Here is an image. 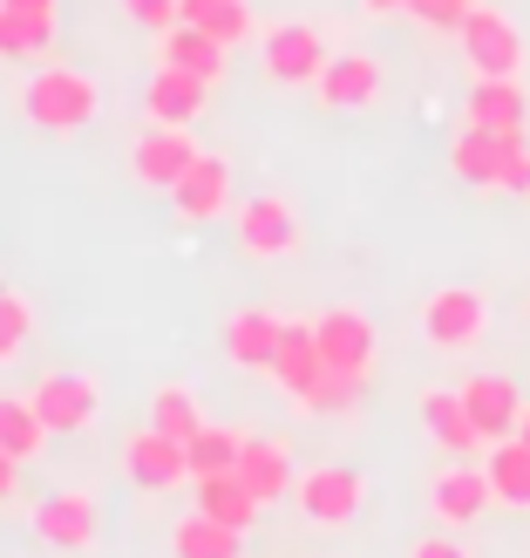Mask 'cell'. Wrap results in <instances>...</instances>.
Segmentation results:
<instances>
[{
    "label": "cell",
    "mask_w": 530,
    "mask_h": 558,
    "mask_svg": "<svg viewBox=\"0 0 530 558\" xmlns=\"http://www.w3.org/2000/svg\"><path fill=\"white\" fill-rule=\"evenodd\" d=\"M171 558H245V532H232V524H218L205 511L177 518L171 532Z\"/></svg>",
    "instance_id": "obj_26"
},
{
    "label": "cell",
    "mask_w": 530,
    "mask_h": 558,
    "mask_svg": "<svg viewBox=\"0 0 530 558\" xmlns=\"http://www.w3.org/2000/svg\"><path fill=\"white\" fill-rule=\"evenodd\" d=\"M496 191H504V198H530V136H510V150H504V178H496Z\"/></svg>",
    "instance_id": "obj_35"
},
{
    "label": "cell",
    "mask_w": 530,
    "mask_h": 558,
    "mask_svg": "<svg viewBox=\"0 0 530 558\" xmlns=\"http://www.w3.org/2000/svg\"><path fill=\"white\" fill-rule=\"evenodd\" d=\"M21 117L48 130V136H75V130H89L102 117V82L89 69H69V62H48L27 75V89H21Z\"/></svg>",
    "instance_id": "obj_1"
},
{
    "label": "cell",
    "mask_w": 530,
    "mask_h": 558,
    "mask_svg": "<svg viewBox=\"0 0 530 558\" xmlns=\"http://www.w3.org/2000/svg\"><path fill=\"white\" fill-rule=\"evenodd\" d=\"M190 490H198V511L205 518H218V524H232V532H252L259 524V497L245 490V477L238 470H218V477H190Z\"/></svg>",
    "instance_id": "obj_24"
},
{
    "label": "cell",
    "mask_w": 530,
    "mask_h": 558,
    "mask_svg": "<svg viewBox=\"0 0 530 558\" xmlns=\"http://www.w3.org/2000/svg\"><path fill=\"white\" fill-rule=\"evenodd\" d=\"M408 14L435 27V35H463V21L477 14V0H408Z\"/></svg>",
    "instance_id": "obj_34"
},
{
    "label": "cell",
    "mask_w": 530,
    "mask_h": 558,
    "mask_svg": "<svg viewBox=\"0 0 530 558\" xmlns=\"http://www.w3.org/2000/svg\"><path fill=\"white\" fill-rule=\"evenodd\" d=\"M326 62H333V48H326V35L313 21H272V27H259V69L272 82H286V89H313Z\"/></svg>",
    "instance_id": "obj_2"
},
{
    "label": "cell",
    "mask_w": 530,
    "mask_h": 558,
    "mask_svg": "<svg viewBox=\"0 0 530 558\" xmlns=\"http://www.w3.org/2000/svg\"><path fill=\"white\" fill-rule=\"evenodd\" d=\"M360 396H368V375H333V368H326V375L299 396V409H306V415H354Z\"/></svg>",
    "instance_id": "obj_31"
},
{
    "label": "cell",
    "mask_w": 530,
    "mask_h": 558,
    "mask_svg": "<svg viewBox=\"0 0 530 558\" xmlns=\"http://www.w3.org/2000/svg\"><path fill=\"white\" fill-rule=\"evenodd\" d=\"M232 232H238L245 259H293L306 245V226H299L293 198H272V191H259V198H245L232 211Z\"/></svg>",
    "instance_id": "obj_5"
},
{
    "label": "cell",
    "mask_w": 530,
    "mask_h": 558,
    "mask_svg": "<svg viewBox=\"0 0 530 558\" xmlns=\"http://www.w3.org/2000/svg\"><path fill=\"white\" fill-rule=\"evenodd\" d=\"M490 505H496V497H490V477H483L477 463H463V457H449V463L429 477V511H435L442 532H469V524H477Z\"/></svg>",
    "instance_id": "obj_11"
},
{
    "label": "cell",
    "mask_w": 530,
    "mask_h": 558,
    "mask_svg": "<svg viewBox=\"0 0 530 558\" xmlns=\"http://www.w3.org/2000/svg\"><path fill=\"white\" fill-rule=\"evenodd\" d=\"M272 388L279 396H306L320 375H326V361H320V341H313V320H286V341H279V354H272Z\"/></svg>",
    "instance_id": "obj_22"
},
{
    "label": "cell",
    "mask_w": 530,
    "mask_h": 558,
    "mask_svg": "<svg viewBox=\"0 0 530 558\" xmlns=\"http://www.w3.org/2000/svg\"><path fill=\"white\" fill-rule=\"evenodd\" d=\"M27 402L41 409V423H48L54 436H82V429L102 423V381L82 375V368H54V375H41Z\"/></svg>",
    "instance_id": "obj_8"
},
{
    "label": "cell",
    "mask_w": 530,
    "mask_h": 558,
    "mask_svg": "<svg viewBox=\"0 0 530 558\" xmlns=\"http://www.w3.org/2000/svg\"><path fill=\"white\" fill-rule=\"evenodd\" d=\"M293 505L326 524V532H341V524L360 518V505H368V477L347 463H313V470H299V484H293Z\"/></svg>",
    "instance_id": "obj_6"
},
{
    "label": "cell",
    "mask_w": 530,
    "mask_h": 558,
    "mask_svg": "<svg viewBox=\"0 0 530 558\" xmlns=\"http://www.w3.org/2000/svg\"><path fill=\"white\" fill-rule=\"evenodd\" d=\"M205 14H211V0H177V21H190V27H205Z\"/></svg>",
    "instance_id": "obj_40"
},
{
    "label": "cell",
    "mask_w": 530,
    "mask_h": 558,
    "mask_svg": "<svg viewBox=\"0 0 530 558\" xmlns=\"http://www.w3.org/2000/svg\"><path fill=\"white\" fill-rule=\"evenodd\" d=\"M27 524H35V538L48 551H96V538H102V505H96V490L62 484V490H48L41 505L27 511Z\"/></svg>",
    "instance_id": "obj_4"
},
{
    "label": "cell",
    "mask_w": 530,
    "mask_h": 558,
    "mask_svg": "<svg viewBox=\"0 0 530 558\" xmlns=\"http://www.w3.org/2000/svg\"><path fill=\"white\" fill-rule=\"evenodd\" d=\"M238 477H245V490H252L259 505H279V497H293V484H299L293 442H286V436H245Z\"/></svg>",
    "instance_id": "obj_17"
},
{
    "label": "cell",
    "mask_w": 530,
    "mask_h": 558,
    "mask_svg": "<svg viewBox=\"0 0 530 558\" xmlns=\"http://www.w3.org/2000/svg\"><path fill=\"white\" fill-rule=\"evenodd\" d=\"M313 341H320V361L333 375H374V320L360 314V306H326V314H313Z\"/></svg>",
    "instance_id": "obj_9"
},
{
    "label": "cell",
    "mask_w": 530,
    "mask_h": 558,
    "mask_svg": "<svg viewBox=\"0 0 530 558\" xmlns=\"http://www.w3.org/2000/svg\"><path fill=\"white\" fill-rule=\"evenodd\" d=\"M381 62L374 54H360V48H341L333 62L320 69V82H313V96L326 102V109H374L381 102Z\"/></svg>",
    "instance_id": "obj_16"
},
{
    "label": "cell",
    "mask_w": 530,
    "mask_h": 558,
    "mask_svg": "<svg viewBox=\"0 0 530 558\" xmlns=\"http://www.w3.org/2000/svg\"><path fill=\"white\" fill-rule=\"evenodd\" d=\"M184 457H190V477H218V470H238V457H245V429H232V423H205L198 436L184 442Z\"/></svg>",
    "instance_id": "obj_29"
},
{
    "label": "cell",
    "mask_w": 530,
    "mask_h": 558,
    "mask_svg": "<svg viewBox=\"0 0 530 558\" xmlns=\"http://www.w3.org/2000/svg\"><path fill=\"white\" fill-rule=\"evenodd\" d=\"M8 8H21V14H35V21H54V0H8Z\"/></svg>",
    "instance_id": "obj_41"
},
{
    "label": "cell",
    "mask_w": 530,
    "mask_h": 558,
    "mask_svg": "<svg viewBox=\"0 0 530 558\" xmlns=\"http://www.w3.org/2000/svg\"><path fill=\"white\" fill-rule=\"evenodd\" d=\"M205 35H218L225 48H245V41H259L252 0H211V14H205Z\"/></svg>",
    "instance_id": "obj_33"
},
{
    "label": "cell",
    "mask_w": 530,
    "mask_h": 558,
    "mask_svg": "<svg viewBox=\"0 0 530 558\" xmlns=\"http://www.w3.org/2000/svg\"><path fill=\"white\" fill-rule=\"evenodd\" d=\"M490 333V293L483 287H435L422 300V341L442 354H463Z\"/></svg>",
    "instance_id": "obj_3"
},
{
    "label": "cell",
    "mask_w": 530,
    "mask_h": 558,
    "mask_svg": "<svg viewBox=\"0 0 530 558\" xmlns=\"http://www.w3.org/2000/svg\"><path fill=\"white\" fill-rule=\"evenodd\" d=\"M123 477H130L136 490L163 497V490L190 484V457H184V442H177V436H163V429H150V423H144V429L123 442Z\"/></svg>",
    "instance_id": "obj_12"
},
{
    "label": "cell",
    "mask_w": 530,
    "mask_h": 558,
    "mask_svg": "<svg viewBox=\"0 0 530 558\" xmlns=\"http://www.w3.org/2000/svg\"><path fill=\"white\" fill-rule=\"evenodd\" d=\"M504 150H510V136L463 123L456 144H449V171H456L463 184H477V191H496V178H504Z\"/></svg>",
    "instance_id": "obj_23"
},
{
    "label": "cell",
    "mask_w": 530,
    "mask_h": 558,
    "mask_svg": "<svg viewBox=\"0 0 530 558\" xmlns=\"http://www.w3.org/2000/svg\"><path fill=\"white\" fill-rule=\"evenodd\" d=\"M463 62H469V75H523V27L504 14V8H483L477 0V14L463 21Z\"/></svg>",
    "instance_id": "obj_7"
},
{
    "label": "cell",
    "mask_w": 530,
    "mask_h": 558,
    "mask_svg": "<svg viewBox=\"0 0 530 558\" xmlns=\"http://www.w3.org/2000/svg\"><path fill=\"white\" fill-rule=\"evenodd\" d=\"M517 436H523V442H530V402H523V423H517Z\"/></svg>",
    "instance_id": "obj_42"
},
{
    "label": "cell",
    "mask_w": 530,
    "mask_h": 558,
    "mask_svg": "<svg viewBox=\"0 0 530 558\" xmlns=\"http://www.w3.org/2000/svg\"><path fill=\"white\" fill-rule=\"evenodd\" d=\"M463 402H469V423L483 429V442H510L517 423H523V396H517L510 375H469Z\"/></svg>",
    "instance_id": "obj_18"
},
{
    "label": "cell",
    "mask_w": 530,
    "mask_h": 558,
    "mask_svg": "<svg viewBox=\"0 0 530 558\" xmlns=\"http://www.w3.org/2000/svg\"><path fill=\"white\" fill-rule=\"evenodd\" d=\"M483 477H490V497H496L504 511H530V442H523V436L490 442Z\"/></svg>",
    "instance_id": "obj_25"
},
{
    "label": "cell",
    "mask_w": 530,
    "mask_h": 558,
    "mask_svg": "<svg viewBox=\"0 0 530 558\" xmlns=\"http://www.w3.org/2000/svg\"><path fill=\"white\" fill-rule=\"evenodd\" d=\"M205 109H211V82H198V75L157 62L150 89H144V117H150V123H177V130H190Z\"/></svg>",
    "instance_id": "obj_19"
},
{
    "label": "cell",
    "mask_w": 530,
    "mask_h": 558,
    "mask_svg": "<svg viewBox=\"0 0 530 558\" xmlns=\"http://www.w3.org/2000/svg\"><path fill=\"white\" fill-rule=\"evenodd\" d=\"M171 211L184 218V226H211V218H225V211H232V163L205 150V157H198V163H190V171L177 178Z\"/></svg>",
    "instance_id": "obj_14"
},
{
    "label": "cell",
    "mask_w": 530,
    "mask_h": 558,
    "mask_svg": "<svg viewBox=\"0 0 530 558\" xmlns=\"http://www.w3.org/2000/svg\"><path fill=\"white\" fill-rule=\"evenodd\" d=\"M21 470H27V463H14L8 450H0V505H14V490H21Z\"/></svg>",
    "instance_id": "obj_38"
},
{
    "label": "cell",
    "mask_w": 530,
    "mask_h": 558,
    "mask_svg": "<svg viewBox=\"0 0 530 558\" xmlns=\"http://www.w3.org/2000/svg\"><path fill=\"white\" fill-rule=\"evenodd\" d=\"M205 423H211V415H205V402H198V388H190V381H163V388H150V429L190 442Z\"/></svg>",
    "instance_id": "obj_27"
},
{
    "label": "cell",
    "mask_w": 530,
    "mask_h": 558,
    "mask_svg": "<svg viewBox=\"0 0 530 558\" xmlns=\"http://www.w3.org/2000/svg\"><path fill=\"white\" fill-rule=\"evenodd\" d=\"M27 341H35V306H27V293L0 287V368H8V361H21Z\"/></svg>",
    "instance_id": "obj_32"
},
{
    "label": "cell",
    "mask_w": 530,
    "mask_h": 558,
    "mask_svg": "<svg viewBox=\"0 0 530 558\" xmlns=\"http://www.w3.org/2000/svg\"><path fill=\"white\" fill-rule=\"evenodd\" d=\"M198 157H205V150H198V136H190V130H177V123H150V130L130 144V178L150 184V191H177V178H184Z\"/></svg>",
    "instance_id": "obj_10"
},
{
    "label": "cell",
    "mask_w": 530,
    "mask_h": 558,
    "mask_svg": "<svg viewBox=\"0 0 530 558\" xmlns=\"http://www.w3.org/2000/svg\"><path fill=\"white\" fill-rule=\"evenodd\" d=\"M48 48H54V21H35L0 0V62H41Z\"/></svg>",
    "instance_id": "obj_30"
},
{
    "label": "cell",
    "mask_w": 530,
    "mask_h": 558,
    "mask_svg": "<svg viewBox=\"0 0 530 558\" xmlns=\"http://www.w3.org/2000/svg\"><path fill=\"white\" fill-rule=\"evenodd\" d=\"M279 341H286V320L272 314V306H238V314L225 320V354L238 361V368H272Z\"/></svg>",
    "instance_id": "obj_21"
},
{
    "label": "cell",
    "mask_w": 530,
    "mask_h": 558,
    "mask_svg": "<svg viewBox=\"0 0 530 558\" xmlns=\"http://www.w3.org/2000/svg\"><path fill=\"white\" fill-rule=\"evenodd\" d=\"M157 62L198 75V82H218V75H225V62H232V48L218 41V35H205V27L177 21V27H163V35H157Z\"/></svg>",
    "instance_id": "obj_20"
},
{
    "label": "cell",
    "mask_w": 530,
    "mask_h": 558,
    "mask_svg": "<svg viewBox=\"0 0 530 558\" xmlns=\"http://www.w3.org/2000/svg\"><path fill=\"white\" fill-rule=\"evenodd\" d=\"M354 8H360V14H374V21H381V14H408V0H354Z\"/></svg>",
    "instance_id": "obj_39"
},
{
    "label": "cell",
    "mask_w": 530,
    "mask_h": 558,
    "mask_svg": "<svg viewBox=\"0 0 530 558\" xmlns=\"http://www.w3.org/2000/svg\"><path fill=\"white\" fill-rule=\"evenodd\" d=\"M48 423H41V409L27 402V396H0V450H8L14 463H35L48 450Z\"/></svg>",
    "instance_id": "obj_28"
},
{
    "label": "cell",
    "mask_w": 530,
    "mask_h": 558,
    "mask_svg": "<svg viewBox=\"0 0 530 558\" xmlns=\"http://www.w3.org/2000/svg\"><path fill=\"white\" fill-rule=\"evenodd\" d=\"M469 123L496 136H530V96L517 75H469Z\"/></svg>",
    "instance_id": "obj_13"
},
{
    "label": "cell",
    "mask_w": 530,
    "mask_h": 558,
    "mask_svg": "<svg viewBox=\"0 0 530 558\" xmlns=\"http://www.w3.org/2000/svg\"><path fill=\"white\" fill-rule=\"evenodd\" d=\"M415 415H422V429H429V442L435 450H449V457H477V450H490L483 442V429L469 423V402H463V388H422V402H415Z\"/></svg>",
    "instance_id": "obj_15"
},
{
    "label": "cell",
    "mask_w": 530,
    "mask_h": 558,
    "mask_svg": "<svg viewBox=\"0 0 530 558\" xmlns=\"http://www.w3.org/2000/svg\"><path fill=\"white\" fill-rule=\"evenodd\" d=\"M523 314H530V300H523Z\"/></svg>",
    "instance_id": "obj_43"
},
{
    "label": "cell",
    "mask_w": 530,
    "mask_h": 558,
    "mask_svg": "<svg viewBox=\"0 0 530 558\" xmlns=\"http://www.w3.org/2000/svg\"><path fill=\"white\" fill-rule=\"evenodd\" d=\"M408 558H469V545H463V538H449V532H435V538H415V545H408Z\"/></svg>",
    "instance_id": "obj_37"
},
{
    "label": "cell",
    "mask_w": 530,
    "mask_h": 558,
    "mask_svg": "<svg viewBox=\"0 0 530 558\" xmlns=\"http://www.w3.org/2000/svg\"><path fill=\"white\" fill-rule=\"evenodd\" d=\"M123 14L136 27H150V35H163V27H177V0H123Z\"/></svg>",
    "instance_id": "obj_36"
}]
</instances>
